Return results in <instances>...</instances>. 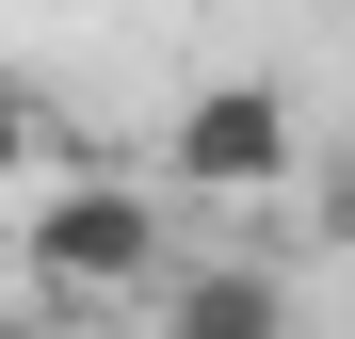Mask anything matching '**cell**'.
Instances as JSON below:
<instances>
[{"instance_id":"6da1fadb","label":"cell","mask_w":355,"mask_h":339,"mask_svg":"<svg viewBox=\"0 0 355 339\" xmlns=\"http://www.w3.org/2000/svg\"><path fill=\"white\" fill-rule=\"evenodd\" d=\"M49 210H17V275L49 307H146L162 259H178V210L146 178H33Z\"/></svg>"},{"instance_id":"277c9868","label":"cell","mask_w":355,"mask_h":339,"mask_svg":"<svg viewBox=\"0 0 355 339\" xmlns=\"http://www.w3.org/2000/svg\"><path fill=\"white\" fill-rule=\"evenodd\" d=\"M33 178H49V97L0 65V194H33Z\"/></svg>"},{"instance_id":"7a4b0ae2","label":"cell","mask_w":355,"mask_h":339,"mask_svg":"<svg viewBox=\"0 0 355 339\" xmlns=\"http://www.w3.org/2000/svg\"><path fill=\"white\" fill-rule=\"evenodd\" d=\"M291 178H307L291 81H210L194 113H178V194H194V210H243V194H291Z\"/></svg>"},{"instance_id":"3957f363","label":"cell","mask_w":355,"mask_h":339,"mask_svg":"<svg viewBox=\"0 0 355 339\" xmlns=\"http://www.w3.org/2000/svg\"><path fill=\"white\" fill-rule=\"evenodd\" d=\"M162 323L178 339H259V323H291V275L275 259H162Z\"/></svg>"}]
</instances>
